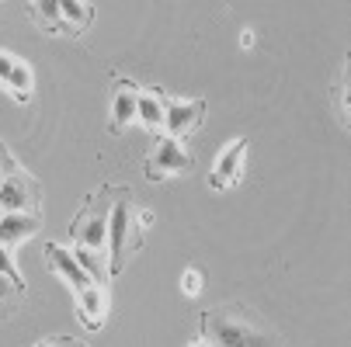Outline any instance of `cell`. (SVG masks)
Instances as JSON below:
<instances>
[{"label": "cell", "mask_w": 351, "mask_h": 347, "mask_svg": "<svg viewBox=\"0 0 351 347\" xmlns=\"http://www.w3.org/2000/svg\"><path fill=\"white\" fill-rule=\"evenodd\" d=\"M25 285H14L11 278H4L0 274V320H8L18 306H21V299H25Z\"/></svg>", "instance_id": "obj_17"}, {"label": "cell", "mask_w": 351, "mask_h": 347, "mask_svg": "<svg viewBox=\"0 0 351 347\" xmlns=\"http://www.w3.org/2000/svg\"><path fill=\"white\" fill-rule=\"evenodd\" d=\"M188 347H213V344H209V340H206V337H195V340H191V344H188Z\"/></svg>", "instance_id": "obj_21"}, {"label": "cell", "mask_w": 351, "mask_h": 347, "mask_svg": "<svg viewBox=\"0 0 351 347\" xmlns=\"http://www.w3.org/2000/svg\"><path fill=\"white\" fill-rule=\"evenodd\" d=\"M0 274H4V278H11L14 285H25V281H21V274H18V268H14L11 246H0Z\"/></svg>", "instance_id": "obj_18"}, {"label": "cell", "mask_w": 351, "mask_h": 347, "mask_svg": "<svg viewBox=\"0 0 351 347\" xmlns=\"http://www.w3.org/2000/svg\"><path fill=\"white\" fill-rule=\"evenodd\" d=\"M38 226H42V212L38 216H32V212H8V216H0V246H18L21 240L38 233Z\"/></svg>", "instance_id": "obj_13"}, {"label": "cell", "mask_w": 351, "mask_h": 347, "mask_svg": "<svg viewBox=\"0 0 351 347\" xmlns=\"http://www.w3.org/2000/svg\"><path fill=\"white\" fill-rule=\"evenodd\" d=\"M351 90H348V60L341 63V73H337V80H334V108H337V118H341V125L348 129V122H351Z\"/></svg>", "instance_id": "obj_16"}, {"label": "cell", "mask_w": 351, "mask_h": 347, "mask_svg": "<svg viewBox=\"0 0 351 347\" xmlns=\"http://www.w3.org/2000/svg\"><path fill=\"white\" fill-rule=\"evenodd\" d=\"M70 347H87L84 340H77V337H70Z\"/></svg>", "instance_id": "obj_22"}, {"label": "cell", "mask_w": 351, "mask_h": 347, "mask_svg": "<svg viewBox=\"0 0 351 347\" xmlns=\"http://www.w3.org/2000/svg\"><path fill=\"white\" fill-rule=\"evenodd\" d=\"M164 112H167V94H164L160 87H139L136 122H143L146 132L164 136Z\"/></svg>", "instance_id": "obj_12"}, {"label": "cell", "mask_w": 351, "mask_h": 347, "mask_svg": "<svg viewBox=\"0 0 351 347\" xmlns=\"http://www.w3.org/2000/svg\"><path fill=\"white\" fill-rule=\"evenodd\" d=\"M0 87H4L18 105H25L32 90H35V73L25 60H18L14 53H0Z\"/></svg>", "instance_id": "obj_9"}, {"label": "cell", "mask_w": 351, "mask_h": 347, "mask_svg": "<svg viewBox=\"0 0 351 347\" xmlns=\"http://www.w3.org/2000/svg\"><path fill=\"white\" fill-rule=\"evenodd\" d=\"M191 167H195V160L184 150V142L171 139V136H160L157 150L149 153L146 164H143V174H146V181H171V177L191 174Z\"/></svg>", "instance_id": "obj_4"}, {"label": "cell", "mask_w": 351, "mask_h": 347, "mask_svg": "<svg viewBox=\"0 0 351 347\" xmlns=\"http://www.w3.org/2000/svg\"><path fill=\"white\" fill-rule=\"evenodd\" d=\"M35 347H70V337H45V340H38Z\"/></svg>", "instance_id": "obj_20"}, {"label": "cell", "mask_w": 351, "mask_h": 347, "mask_svg": "<svg viewBox=\"0 0 351 347\" xmlns=\"http://www.w3.org/2000/svg\"><path fill=\"white\" fill-rule=\"evenodd\" d=\"M63 21L70 28V38H80L94 25V4H80V0H60Z\"/></svg>", "instance_id": "obj_15"}, {"label": "cell", "mask_w": 351, "mask_h": 347, "mask_svg": "<svg viewBox=\"0 0 351 347\" xmlns=\"http://www.w3.org/2000/svg\"><path fill=\"white\" fill-rule=\"evenodd\" d=\"M38 209H42V188L28 170H14L0 181V216H8V212L38 216Z\"/></svg>", "instance_id": "obj_5"}, {"label": "cell", "mask_w": 351, "mask_h": 347, "mask_svg": "<svg viewBox=\"0 0 351 347\" xmlns=\"http://www.w3.org/2000/svg\"><path fill=\"white\" fill-rule=\"evenodd\" d=\"M247 150H250V139L247 136H237L233 142H226L213 170H209V188L213 191H226V188H237L240 177H243V164H247Z\"/></svg>", "instance_id": "obj_6"}, {"label": "cell", "mask_w": 351, "mask_h": 347, "mask_svg": "<svg viewBox=\"0 0 351 347\" xmlns=\"http://www.w3.org/2000/svg\"><path fill=\"white\" fill-rule=\"evenodd\" d=\"M149 226V212L132 202L129 188H119L112 219H108V278H119L129 257L143 246V229Z\"/></svg>", "instance_id": "obj_3"}, {"label": "cell", "mask_w": 351, "mask_h": 347, "mask_svg": "<svg viewBox=\"0 0 351 347\" xmlns=\"http://www.w3.org/2000/svg\"><path fill=\"white\" fill-rule=\"evenodd\" d=\"M202 285H206V278H202V271H198V268H188L184 271V278H181L184 295H198V292H202Z\"/></svg>", "instance_id": "obj_19"}, {"label": "cell", "mask_w": 351, "mask_h": 347, "mask_svg": "<svg viewBox=\"0 0 351 347\" xmlns=\"http://www.w3.org/2000/svg\"><path fill=\"white\" fill-rule=\"evenodd\" d=\"M198 337L213 347H282V333L254 309L226 303L198 316Z\"/></svg>", "instance_id": "obj_2"}, {"label": "cell", "mask_w": 351, "mask_h": 347, "mask_svg": "<svg viewBox=\"0 0 351 347\" xmlns=\"http://www.w3.org/2000/svg\"><path fill=\"white\" fill-rule=\"evenodd\" d=\"M28 14L49 35H70V28L63 21V11H60V0H35V4H28Z\"/></svg>", "instance_id": "obj_14"}, {"label": "cell", "mask_w": 351, "mask_h": 347, "mask_svg": "<svg viewBox=\"0 0 351 347\" xmlns=\"http://www.w3.org/2000/svg\"><path fill=\"white\" fill-rule=\"evenodd\" d=\"M206 122V101H171L167 97V112H164V136L171 139H188L195 129H202Z\"/></svg>", "instance_id": "obj_7"}, {"label": "cell", "mask_w": 351, "mask_h": 347, "mask_svg": "<svg viewBox=\"0 0 351 347\" xmlns=\"http://www.w3.org/2000/svg\"><path fill=\"white\" fill-rule=\"evenodd\" d=\"M136 101H139V83H132L129 77H115L112 80V115H108V132L119 136L136 122Z\"/></svg>", "instance_id": "obj_8"}, {"label": "cell", "mask_w": 351, "mask_h": 347, "mask_svg": "<svg viewBox=\"0 0 351 347\" xmlns=\"http://www.w3.org/2000/svg\"><path fill=\"white\" fill-rule=\"evenodd\" d=\"M115 184L97 188L94 194H87V202L80 205V212L70 222V240H73V257L80 261V268L108 288V219H112V205H115Z\"/></svg>", "instance_id": "obj_1"}, {"label": "cell", "mask_w": 351, "mask_h": 347, "mask_svg": "<svg viewBox=\"0 0 351 347\" xmlns=\"http://www.w3.org/2000/svg\"><path fill=\"white\" fill-rule=\"evenodd\" d=\"M73 295H77V320L87 330H101V323L108 316V288L105 285H87L84 292H73Z\"/></svg>", "instance_id": "obj_11"}, {"label": "cell", "mask_w": 351, "mask_h": 347, "mask_svg": "<svg viewBox=\"0 0 351 347\" xmlns=\"http://www.w3.org/2000/svg\"><path fill=\"white\" fill-rule=\"evenodd\" d=\"M45 264L53 268V274L63 278L73 292H84L87 285H97V281L80 268V261L73 257V250H66V246H60V243H45Z\"/></svg>", "instance_id": "obj_10"}]
</instances>
